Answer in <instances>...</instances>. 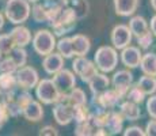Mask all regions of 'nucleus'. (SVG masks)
I'll list each match as a JSON object with an SVG mask.
<instances>
[{"mask_svg":"<svg viewBox=\"0 0 156 136\" xmlns=\"http://www.w3.org/2000/svg\"><path fill=\"white\" fill-rule=\"evenodd\" d=\"M4 15L12 25H23L31 15V4L27 0H7L4 4Z\"/></svg>","mask_w":156,"mask_h":136,"instance_id":"f257e3e1","label":"nucleus"},{"mask_svg":"<svg viewBox=\"0 0 156 136\" xmlns=\"http://www.w3.org/2000/svg\"><path fill=\"white\" fill-rule=\"evenodd\" d=\"M94 61L101 72L109 74V72L114 71L118 65V52L113 45L112 46L109 45L99 46L94 54Z\"/></svg>","mask_w":156,"mask_h":136,"instance_id":"f03ea898","label":"nucleus"},{"mask_svg":"<svg viewBox=\"0 0 156 136\" xmlns=\"http://www.w3.org/2000/svg\"><path fill=\"white\" fill-rule=\"evenodd\" d=\"M62 93L57 89L53 79H41L35 86V98L44 105H55L61 99Z\"/></svg>","mask_w":156,"mask_h":136,"instance_id":"7ed1b4c3","label":"nucleus"},{"mask_svg":"<svg viewBox=\"0 0 156 136\" xmlns=\"http://www.w3.org/2000/svg\"><path fill=\"white\" fill-rule=\"evenodd\" d=\"M31 44L35 53L40 54V56H46V54L55 52L57 46L56 34L48 29H40L33 35Z\"/></svg>","mask_w":156,"mask_h":136,"instance_id":"20e7f679","label":"nucleus"},{"mask_svg":"<svg viewBox=\"0 0 156 136\" xmlns=\"http://www.w3.org/2000/svg\"><path fill=\"white\" fill-rule=\"evenodd\" d=\"M77 18L75 15L73 10L68 6H65L64 10L61 13V17L58 18V20L52 26V31L55 33L57 37H64L67 33L72 31V30L76 27V22H77Z\"/></svg>","mask_w":156,"mask_h":136,"instance_id":"39448f33","label":"nucleus"},{"mask_svg":"<svg viewBox=\"0 0 156 136\" xmlns=\"http://www.w3.org/2000/svg\"><path fill=\"white\" fill-rule=\"evenodd\" d=\"M15 75H16L18 86H19V89H23V90L35 89V86L40 82L38 71L34 67H31V65H23V67L18 68Z\"/></svg>","mask_w":156,"mask_h":136,"instance_id":"423d86ee","label":"nucleus"},{"mask_svg":"<svg viewBox=\"0 0 156 136\" xmlns=\"http://www.w3.org/2000/svg\"><path fill=\"white\" fill-rule=\"evenodd\" d=\"M52 113L58 125L64 127L73 121V106L67 101L65 94H62L61 99L57 104H55V106L52 109Z\"/></svg>","mask_w":156,"mask_h":136,"instance_id":"0eeeda50","label":"nucleus"},{"mask_svg":"<svg viewBox=\"0 0 156 136\" xmlns=\"http://www.w3.org/2000/svg\"><path fill=\"white\" fill-rule=\"evenodd\" d=\"M132 38H133V33H132L129 25L119 23V25L114 26L110 33V40L117 50H122L124 48L129 46L132 44Z\"/></svg>","mask_w":156,"mask_h":136,"instance_id":"6e6552de","label":"nucleus"},{"mask_svg":"<svg viewBox=\"0 0 156 136\" xmlns=\"http://www.w3.org/2000/svg\"><path fill=\"white\" fill-rule=\"evenodd\" d=\"M122 98L124 97L119 94L115 89H107L101 94L92 95L91 106H102L110 110V109H114L117 105L121 104Z\"/></svg>","mask_w":156,"mask_h":136,"instance_id":"1a4fd4ad","label":"nucleus"},{"mask_svg":"<svg viewBox=\"0 0 156 136\" xmlns=\"http://www.w3.org/2000/svg\"><path fill=\"white\" fill-rule=\"evenodd\" d=\"M112 84L113 89H115L125 98L129 89L133 84V74L129 69H118L117 72H114L112 78Z\"/></svg>","mask_w":156,"mask_h":136,"instance_id":"9d476101","label":"nucleus"},{"mask_svg":"<svg viewBox=\"0 0 156 136\" xmlns=\"http://www.w3.org/2000/svg\"><path fill=\"white\" fill-rule=\"evenodd\" d=\"M75 72L69 71V69H60L57 74L53 75V80H55L57 89L65 94V93H69L72 89L76 87V76H75Z\"/></svg>","mask_w":156,"mask_h":136,"instance_id":"9b49d317","label":"nucleus"},{"mask_svg":"<svg viewBox=\"0 0 156 136\" xmlns=\"http://www.w3.org/2000/svg\"><path fill=\"white\" fill-rule=\"evenodd\" d=\"M141 59H143L141 49H140L139 46H133V45H129V46L124 48V49L121 50V54H119L121 63L129 69L140 67Z\"/></svg>","mask_w":156,"mask_h":136,"instance_id":"f8f14e48","label":"nucleus"},{"mask_svg":"<svg viewBox=\"0 0 156 136\" xmlns=\"http://www.w3.org/2000/svg\"><path fill=\"white\" fill-rule=\"evenodd\" d=\"M124 121H125V119L121 114V112L110 109L109 114H107L106 124H105V129L107 131V135L121 134L122 129H124Z\"/></svg>","mask_w":156,"mask_h":136,"instance_id":"ddd939ff","label":"nucleus"},{"mask_svg":"<svg viewBox=\"0 0 156 136\" xmlns=\"http://www.w3.org/2000/svg\"><path fill=\"white\" fill-rule=\"evenodd\" d=\"M42 67L48 75H55L60 69L64 68V57L58 52H52L44 56Z\"/></svg>","mask_w":156,"mask_h":136,"instance_id":"4468645a","label":"nucleus"},{"mask_svg":"<svg viewBox=\"0 0 156 136\" xmlns=\"http://www.w3.org/2000/svg\"><path fill=\"white\" fill-rule=\"evenodd\" d=\"M140 0H113L114 11L119 17H132L137 11Z\"/></svg>","mask_w":156,"mask_h":136,"instance_id":"2eb2a0df","label":"nucleus"},{"mask_svg":"<svg viewBox=\"0 0 156 136\" xmlns=\"http://www.w3.org/2000/svg\"><path fill=\"white\" fill-rule=\"evenodd\" d=\"M118 109H119V112H121V114L124 116V119L128 120V121H137V120L141 117V110H140L139 104L132 102V101H129V99L121 101Z\"/></svg>","mask_w":156,"mask_h":136,"instance_id":"dca6fc26","label":"nucleus"},{"mask_svg":"<svg viewBox=\"0 0 156 136\" xmlns=\"http://www.w3.org/2000/svg\"><path fill=\"white\" fill-rule=\"evenodd\" d=\"M23 117H25L27 121L31 123H38L42 120L44 117V108H42V102L41 101H35L33 99L31 102L23 109Z\"/></svg>","mask_w":156,"mask_h":136,"instance_id":"f3484780","label":"nucleus"},{"mask_svg":"<svg viewBox=\"0 0 156 136\" xmlns=\"http://www.w3.org/2000/svg\"><path fill=\"white\" fill-rule=\"evenodd\" d=\"M10 34L12 35L14 42L16 46L25 48L33 41V35H31V33H30V30L23 25H15V27L10 31Z\"/></svg>","mask_w":156,"mask_h":136,"instance_id":"a211bd4d","label":"nucleus"},{"mask_svg":"<svg viewBox=\"0 0 156 136\" xmlns=\"http://www.w3.org/2000/svg\"><path fill=\"white\" fill-rule=\"evenodd\" d=\"M110 84H112V80L109 79V76H107L105 72H102V74H97L91 80L88 82L90 91H91L92 95L103 93L105 90L109 89Z\"/></svg>","mask_w":156,"mask_h":136,"instance_id":"6ab92c4d","label":"nucleus"},{"mask_svg":"<svg viewBox=\"0 0 156 136\" xmlns=\"http://www.w3.org/2000/svg\"><path fill=\"white\" fill-rule=\"evenodd\" d=\"M72 45H73L75 56H87L91 49V41L84 34H75L72 37Z\"/></svg>","mask_w":156,"mask_h":136,"instance_id":"aec40b11","label":"nucleus"},{"mask_svg":"<svg viewBox=\"0 0 156 136\" xmlns=\"http://www.w3.org/2000/svg\"><path fill=\"white\" fill-rule=\"evenodd\" d=\"M19 89L15 72H0V91L11 93Z\"/></svg>","mask_w":156,"mask_h":136,"instance_id":"412c9836","label":"nucleus"},{"mask_svg":"<svg viewBox=\"0 0 156 136\" xmlns=\"http://www.w3.org/2000/svg\"><path fill=\"white\" fill-rule=\"evenodd\" d=\"M129 27H130L133 37H139V35L144 34L145 31L149 30V23L147 22L145 18L140 17V15H132L130 20H129Z\"/></svg>","mask_w":156,"mask_h":136,"instance_id":"4be33fe9","label":"nucleus"},{"mask_svg":"<svg viewBox=\"0 0 156 136\" xmlns=\"http://www.w3.org/2000/svg\"><path fill=\"white\" fill-rule=\"evenodd\" d=\"M140 69L145 75L156 76V53H152V52L144 53L141 63H140Z\"/></svg>","mask_w":156,"mask_h":136,"instance_id":"5701e85b","label":"nucleus"},{"mask_svg":"<svg viewBox=\"0 0 156 136\" xmlns=\"http://www.w3.org/2000/svg\"><path fill=\"white\" fill-rule=\"evenodd\" d=\"M68 7L73 10L75 15L77 19H84L90 14V3L88 0H68L67 3Z\"/></svg>","mask_w":156,"mask_h":136,"instance_id":"b1692460","label":"nucleus"},{"mask_svg":"<svg viewBox=\"0 0 156 136\" xmlns=\"http://www.w3.org/2000/svg\"><path fill=\"white\" fill-rule=\"evenodd\" d=\"M56 49L64 59H72V57L75 56L73 45H72V37H65V35L61 37L57 41Z\"/></svg>","mask_w":156,"mask_h":136,"instance_id":"393cba45","label":"nucleus"},{"mask_svg":"<svg viewBox=\"0 0 156 136\" xmlns=\"http://www.w3.org/2000/svg\"><path fill=\"white\" fill-rule=\"evenodd\" d=\"M137 86L145 93L147 95H152L156 93V76H151V75L144 74L137 82Z\"/></svg>","mask_w":156,"mask_h":136,"instance_id":"a878e982","label":"nucleus"},{"mask_svg":"<svg viewBox=\"0 0 156 136\" xmlns=\"http://www.w3.org/2000/svg\"><path fill=\"white\" fill-rule=\"evenodd\" d=\"M65 98L69 102L72 106H76V105H84L87 104V95L79 87H75L72 89L69 93H65Z\"/></svg>","mask_w":156,"mask_h":136,"instance_id":"bb28decb","label":"nucleus"},{"mask_svg":"<svg viewBox=\"0 0 156 136\" xmlns=\"http://www.w3.org/2000/svg\"><path fill=\"white\" fill-rule=\"evenodd\" d=\"M90 114H91V109H90V106H87V104L73 106V121L76 124L88 121Z\"/></svg>","mask_w":156,"mask_h":136,"instance_id":"cd10ccee","label":"nucleus"},{"mask_svg":"<svg viewBox=\"0 0 156 136\" xmlns=\"http://www.w3.org/2000/svg\"><path fill=\"white\" fill-rule=\"evenodd\" d=\"M31 18L34 19L35 23H42L48 22V14H46V8H45L44 3H35L31 6Z\"/></svg>","mask_w":156,"mask_h":136,"instance_id":"c85d7f7f","label":"nucleus"},{"mask_svg":"<svg viewBox=\"0 0 156 136\" xmlns=\"http://www.w3.org/2000/svg\"><path fill=\"white\" fill-rule=\"evenodd\" d=\"M8 54L12 57V60L15 61V64L18 65V68L27 64V52H26V49L23 46H15L11 50V53Z\"/></svg>","mask_w":156,"mask_h":136,"instance_id":"c756f323","label":"nucleus"},{"mask_svg":"<svg viewBox=\"0 0 156 136\" xmlns=\"http://www.w3.org/2000/svg\"><path fill=\"white\" fill-rule=\"evenodd\" d=\"M18 65L7 53H0V72H16Z\"/></svg>","mask_w":156,"mask_h":136,"instance_id":"7c9ffc66","label":"nucleus"},{"mask_svg":"<svg viewBox=\"0 0 156 136\" xmlns=\"http://www.w3.org/2000/svg\"><path fill=\"white\" fill-rule=\"evenodd\" d=\"M145 97H147V94L143 91L141 89H140L137 84H132V87L129 89V91H128V94H126V97L125 98L126 99H129V101H132V102H136V104H143L144 102V99H145Z\"/></svg>","mask_w":156,"mask_h":136,"instance_id":"2f4dec72","label":"nucleus"},{"mask_svg":"<svg viewBox=\"0 0 156 136\" xmlns=\"http://www.w3.org/2000/svg\"><path fill=\"white\" fill-rule=\"evenodd\" d=\"M90 63H91V60L87 59V56H76L72 61V71L76 74V76H80L83 71L88 67Z\"/></svg>","mask_w":156,"mask_h":136,"instance_id":"473e14b6","label":"nucleus"},{"mask_svg":"<svg viewBox=\"0 0 156 136\" xmlns=\"http://www.w3.org/2000/svg\"><path fill=\"white\" fill-rule=\"evenodd\" d=\"M73 132L76 136H90V135H95L97 128L90 121H84V123H77Z\"/></svg>","mask_w":156,"mask_h":136,"instance_id":"72a5a7b5","label":"nucleus"},{"mask_svg":"<svg viewBox=\"0 0 156 136\" xmlns=\"http://www.w3.org/2000/svg\"><path fill=\"white\" fill-rule=\"evenodd\" d=\"M16 46L14 42V38L10 33L0 34V53H11V50Z\"/></svg>","mask_w":156,"mask_h":136,"instance_id":"f704fd0d","label":"nucleus"},{"mask_svg":"<svg viewBox=\"0 0 156 136\" xmlns=\"http://www.w3.org/2000/svg\"><path fill=\"white\" fill-rule=\"evenodd\" d=\"M154 33L151 31V29L148 30V31H145L144 34L141 35H139V37L136 38V41H137V46L140 48V49H144V50H147L148 48H151V45L154 44Z\"/></svg>","mask_w":156,"mask_h":136,"instance_id":"c9c22d12","label":"nucleus"},{"mask_svg":"<svg viewBox=\"0 0 156 136\" xmlns=\"http://www.w3.org/2000/svg\"><path fill=\"white\" fill-rule=\"evenodd\" d=\"M97 74H99V68L97 67L95 61H91V63L88 64V67H87L84 71H83V74L80 75L79 78H80V80H82L83 83H87V84H88V82L91 80Z\"/></svg>","mask_w":156,"mask_h":136,"instance_id":"e433bc0d","label":"nucleus"},{"mask_svg":"<svg viewBox=\"0 0 156 136\" xmlns=\"http://www.w3.org/2000/svg\"><path fill=\"white\" fill-rule=\"evenodd\" d=\"M15 99H16V102L22 106V109H25L30 102L33 101V97L29 93V90L20 89V91H16V94H15Z\"/></svg>","mask_w":156,"mask_h":136,"instance_id":"4c0bfd02","label":"nucleus"},{"mask_svg":"<svg viewBox=\"0 0 156 136\" xmlns=\"http://www.w3.org/2000/svg\"><path fill=\"white\" fill-rule=\"evenodd\" d=\"M8 117H10V113H8L7 101H5V98L3 97V94H0V129L7 123Z\"/></svg>","mask_w":156,"mask_h":136,"instance_id":"58836bf2","label":"nucleus"},{"mask_svg":"<svg viewBox=\"0 0 156 136\" xmlns=\"http://www.w3.org/2000/svg\"><path fill=\"white\" fill-rule=\"evenodd\" d=\"M145 108H147V113L149 114L151 119H156V94L149 95V98L145 102Z\"/></svg>","mask_w":156,"mask_h":136,"instance_id":"ea45409f","label":"nucleus"},{"mask_svg":"<svg viewBox=\"0 0 156 136\" xmlns=\"http://www.w3.org/2000/svg\"><path fill=\"white\" fill-rule=\"evenodd\" d=\"M125 136H145V129L139 125H130L122 132Z\"/></svg>","mask_w":156,"mask_h":136,"instance_id":"a19ab883","label":"nucleus"},{"mask_svg":"<svg viewBox=\"0 0 156 136\" xmlns=\"http://www.w3.org/2000/svg\"><path fill=\"white\" fill-rule=\"evenodd\" d=\"M38 135L40 136H57L58 135V131H57L55 127H52V125H45V127H42V128L40 129Z\"/></svg>","mask_w":156,"mask_h":136,"instance_id":"79ce46f5","label":"nucleus"},{"mask_svg":"<svg viewBox=\"0 0 156 136\" xmlns=\"http://www.w3.org/2000/svg\"><path fill=\"white\" fill-rule=\"evenodd\" d=\"M145 135L147 136H156V119H152L145 125Z\"/></svg>","mask_w":156,"mask_h":136,"instance_id":"37998d69","label":"nucleus"},{"mask_svg":"<svg viewBox=\"0 0 156 136\" xmlns=\"http://www.w3.org/2000/svg\"><path fill=\"white\" fill-rule=\"evenodd\" d=\"M149 29H151V31L154 33V35L156 37V14L151 18V22H149Z\"/></svg>","mask_w":156,"mask_h":136,"instance_id":"c03bdc74","label":"nucleus"},{"mask_svg":"<svg viewBox=\"0 0 156 136\" xmlns=\"http://www.w3.org/2000/svg\"><path fill=\"white\" fill-rule=\"evenodd\" d=\"M4 18H5V15H3L0 13V30H2L3 26H4Z\"/></svg>","mask_w":156,"mask_h":136,"instance_id":"a18cd8bd","label":"nucleus"},{"mask_svg":"<svg viewBox=\"0 0 156 136\" xmlns=\"http://www.w3.org/2000/svg\"><path fill=\"white\" fill-rule=\"evenodd\" d=\"M151 2V7H152V10L156 11V0H149Z\"/></svg>","mask_w":156,"mask_h":136,"instance_id":"49530a36","label":"nucleus"},{"mask_svg":"<svg viewBox=\"0 0 156 136\" xmlns=\"http://www.w3.org/2000/svg\"><path fill=\"white\" fill-rule=\"evenodd\" d=\"M27 2L30 3V4H35V3H40L41 0H27Z\"/></svg>","mask_w":156,"mask_h":136,"instance_id":"de8ad7c7","label":"nucleus"},{"mask_svg":"<svg viewBox=\"0 0 156 136\" xmlns=\"http://www.w3.org/2000/svg\"><path fill=\"white\" fill-rule=\"evenodd\" d=\"M60 2H61V3H62V4H65V6H67V3H68V0H60Z\"/></svg>","mask_w":156,"mask_h":136,"instance_id":"09e8293b","label":"nucleus"},{"mask_svg":"<svg viewBox=\"0 0 156 136\" xmlns=\"http://www.w3.org/2000/svg\"><path fill=\"white\" fill-rule=\"evenodd\" d=\"M0 94H2V91H0Z\"/></svg>","mask_w":156,"mask_h":136,"instance_id":"8fccbe9b","label":"nucleus"}]
</instances>
